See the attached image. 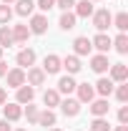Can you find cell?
Returning <instances> with one entry per match:
<instances>
[{
	"instance_id": "obj_13",
	"label": "cell",
	"mask_w": 128,
	"mask_h": 131,
	"mask_svg": "<svg viewBox=\"0 0 128 131\" xmlns=\"http://www.w3.org/2000/svg\"><path fill=\"white\" fill-rule=\"evenodd\" d=\"M96 3H91V0H80V3H75L73 5V13H75V18H91L93 15V8Z\"/></svg>"
},
{
	"instance_id": "obj_37",
	"label": "cell",
	"mask_w": 128,
	"mask_h": 131,
	"mask_svg": "<svg viewBox=\"0 0 128 131\" xmlns=\"http://www.w3.org/2000/svg\"><path fill=\"white\" fill-rule=\"evenodd\" d=\"M0 131H13V129H10V121L3 118V121H0Z\"/></svg>"
},
{
	"instance_id": "obj_39",
	"label": "cell",
	"mask_w": 128,
	"mask_h": 131,
	"mask_svg": "<svg viewBox=\"0 0 128 131\" xmlns=\"http://www.w3.org/2000/svg\"><path fill=\"white\" fill-rule=\"evenodd\" d=\"M10 3H15V0H3V5H10Z\"/></svg>"
},
{
	"instance_id": "obj_42",
	"label": "cell",
	"mask_w": 128,
	"mask_h": 131,
	"mask_svg": "<svg viewBox=\"0 0 128 131\" xmlns=\"http://www.w3.org/2000/svg\"><path fill=\"white\" fill-rule=\"evenodd\" d=\"M15 131H28V129H15Z\"/></svg>"
},
{
	"instance_id": "obj_28",
	"label": "cell",
	"mask_w": 128,
	"mask_h": 131,
	"mask_svg": "<svg viewBox=\"0 0 128 131\" xmlns=\"http://www.w3.org/2000/svg\"><path fill=\"white\" fill-rule=\"evenodd\" d=\"M113 25H116L121 33H126L128 30V13H118V15L113 18Z\"/></svg>"
},
{
	"instance_id": "obj_6",
	"label": "cell",
	"mask_w": 128,
	"mask_h": 131,
	"mask_svg": "<svg viewBox=\"0 0 128 131\" xmlns=\"http://www.w3.org/2000/svg\"><path fill=\"white\" fill-rule=\"evenodd\" d=\"M25 83L28 86H43L45 83V73H43V68H35V66H30L28 71H25Z\"/></svg>"
},
{
	"instance_id": "obj_17",
	"label": "cell",
	"mask_w": 128,
	"mask_h": 131,
	"mask_svg": "<svg viewBox=\"0 0 128 131\" xmlns=\"http://www.w3.org/2000/svg\"><path fill=\"white\" fill-rule=\"evenodd\" d=\"M93 88H96V93H98L100 98H108V96L113 93V88H116V83H113L111 78H98V83L93 86Z\"/></svg>"
},
{
	"instance_id": "obj_9",
	"label": "cell",
	"mask_w": 128,
	"mask_h": 131,
	"mask_svg": "<svg viewBox=\"0 0 128 131\" xmlns=\"http://www.w3.org/2000/svg\"><path fill=\"white\" fill-rule=\"evenodd\" d=\"M63 66H60V56H55V53H50L45 56V61H43V73L45 76H53V73H58Z\"/></svg>"
},
{
	"instance_id": "obj_29",
	"label": "cell",
	"mask_w": 128,
	"mask_h": 131,
	"mask_svg": "<svg viewBox=\"0 0 128 131\" xmlns=\"http://www.w3.org/2000/svg\"><path fill=\"white\" fill-rule=\"evenodd\" d=\"M38 114H40V111H38V106H33V103H28L25 111H23V116L28 118V124H38Z\"/></svg>"
},
{
	"instance_id": "obj_5",
	"label": "cell",
	"mask_w": 128,
	"mask_h": 131,
	"mask_svg": "<svg viewBox=\"0 0 128 131\" xmlns=\"http://www.w3.org/2000/svg\"><path fill=\"white\" fill-rule=\"evenodd\" d=\"M91 46H93L98 53H108V50L113 48V38L106 35V33H98L96 38H91Z\"/></svg>"
},
{
	"instance_id": "obj_32",
	"label": "cell",
	"mask_w": 128,
	"mask_h": 131,
	"mask_svg": "<svg viewBox=\"0 0 128 131\" xmlns=\"http://www.w3.org/2000/svg\"><path fill=\"white\" fill-rule=\"evenodd\" d=\"M75 3H78V0H55V8H60V10H73Z\"/></svg>"
},
{
	"instance_id": "obj_14",
	"label": "cell",
	"mask_w": 128,
	"mask_h": 131,
	"mask_svg": "<svg viewBox=\"0 0 128 131\" xmlns=\"http://www.w3.org/2000/svg\"><path fill=\"white\" fill-rule=\"evenodd\" d=\"M108 68H111V63H108V56H106V53H98V56L91 58V71H96V73H106Z\"/></svg>"
},
{
	"instance_id": "obj_1",
	"label": "cell",
	"mask_w": 128,
	"mask_h": 131,
	"mask_svg": "<svg viewBox=\"0 0 128 131\" xmlns=\"http://www.w3.org/2000/svg\"><path fill=\"white\" fill-rule=\"evenodd\" d=\"M91 18H93V25H96L98 33H106L113 25V15H111L108 8H98V10H93V15H91Z\"/></svg>"
},
{
	"instance_id": "obj_33",
	"label": "cell",
	"mask_w": 128,
	"mask_h": 131,
	"mask_svg": "<svg viewBox=\"0 0 128 131\" xmlns=\"http://www.w3.org/2000/svg\"><path fill=\"white\" fill-rule=\"evenodd\" d=\"M38 8H40L43 13H48V10L55 8V0H38Z\"/></svg>"
},
{
	"instance_id": "obj_8",
	"label": "cell",
	"mask_w": 128,
	"mask_h": 131,
	"mask_svg": "<svg viewBox=\"0 0 128 131\" xmlns=\"http://www.w3.org/2000/svg\"><path fill=\"white\" fill-rule=\"evenodd\" d=\"M73 56H91V50H93V46H91V38H85V35H78L75 40H73Z\"/></svg>"
},
{
	"instance_id": "obj_25",
	"label": "cell",
	"mask_w": 128,
	"mask_h": 131,
	"mask_svg": "<svg viewBox=\"0 0 128 131\" xmlns=\"http://www.w3.org/2000/svg\"><path fill=\"white\" fill-rule=\"evenodd\" d=\"M38 124H40V126H55V114H53V108L40 111V114H38Z\"/></svg>"
},
{
	"instance_id": "obj_10",
	"label": "cell",
	"mask_w": 128,
	"mask_h": 131,
	"mask_svg": "<svg viewBox=\"0 0 128 131\" xmlns=\"http://www.w3.org/2000/svg\"><path fill=\"white\" fill-rule=\"evenodd\" d=\"M18 91V96H15V103H33V98H35V88L33 86H28V83H23L20 88H15Z\"/></svg>"
},
{
	"instance_id": "obj_24",
	"label": "cell",
	"mask_w": 128,
	"mask_h": 131,
	"mask_svg": "<svg viewBox=\"0 0 128 131\" xmlns=\"http://www.w3.org/2000/svg\"><path fill=\"white\" fill-rule=\"evenodd\" d=\"M75 20H78V18H75L73 10H63V15H60V28H63V30H73V28H75Z\"/></svg>"
},
{
	"instance_id": "obj_15",
	"label": "cell",
	"mask_w": 128,
	"mask_h": 131,
	"mask_svg": "<svg viewBox=\"0 0 128 131\" xmlns=\"http://www.w3.org/2000/svg\"><path fill=\"white\" fill-rule=\"evenodd\" d=\"M3 116H5V121H18L20 116H23V108H20V103H3Z\"/></svg>"
},
{
	"instance_id": "obj_38",
	"label": "cell",
	"mask_w": 128,
	"mask_h": 131,
	"mask_svg": "<svg viewBox=\"0 0 128 131\" xmlns=\"http://www.w3.org/2000/svg\"><path fill=\"white\" fill-rule=\"evenodd\" d=\"M116 131H128V124H121V126H118Z\"/></svg>"
},
{
	"instance_id": "obj_19",
	"label": "cell",
	"mask_w": 128,
	"mask_h": 131,
	"mask_svg": "<svg viewBox=\"0 0 128 131\" xmlns=\"http://www.w3.org/2000/svg\"><path fill=\"white\" fill-rule=\"evenodd\" d=\"M75 86H78V83H75L73 76H63V78L58 81V88H55V91H58V93H65V96H70V93L75 91Z\"/></svg>"
},
{
	"instance_id": "obj_27",
	"label": "cell",
	"mask_w": 128,
	"mask_h": 131,
	"mask_svg": "<svg viewBox=\"0 0 128 131\" xmlns=\"http://www.w3.org/2000/svg\"><path fill=\"white\" fill-rule=\"evenodd\" d=\"M91 131H111V124L106 121V116H96L91 121Z\"/></svg>"
},
{
	"instance_id": "obj_26",
	"label": "cell",
	"mask_w": 128,
	"mask_h": 131,
	"mask_svg": "<svg viewBox=\"0 0 128 131\" xmlns=\"http://www.w3.org/2000/svg\"><path fill=\"white\" fill-rule=\"evenodd\" d=\"M113 48L118 50L121 56H126V53H128V35H126V33H118V38L113 40Z\"/></svg>"
},
{
	"instance_id": "obj_43",
	"label": "cell",
	"mask_w": 128,
	"mask_h": 131,
	"mask_svg": "<svg viewBox=\"0 0 128 131\" xmlns=\"http://www.w3.org/2000/svg\"><path fill=\"white\" fill-rule=\"evenodd\" d=\"M91 3H98V0H91Z\"/></svg>"
},
{
	"instance_id": "obj_35",
	"label": "cell",
	"mask_w": 128,
	"mask_h": 131,
	"mask_svg": "<svg viewBox=\"0 0 128 131\" xmlns=\"http://www.w3.org/2000/svg\"><path fill=\"white\" fill-rule=\"evenodd\" d=\"M5 73H8V63L0 61V78H5Z\"/></svg>"
},
{
	"instance_id": "obj_18",
	"label": "cell",
	"mask_w": 128,
	"mask_h": 131,
	"mask_svg": "<svg viewBox=\"0 0 128 131\" xmlns=\"http://www.w3.org/2000/svg\"><path fill=\"white\" fill-rule=\"evenodd\" d=\"M88 106H91V114H93V116H108V111H111V106H108V98L91 101Z\"/></svg>"
},
{
	"instance_id": "obj_2",
	"label": "cell",
	"mask_w": 128,
	"mask_h": 131,
	"mask_svg": "<svg viewBox=\"0 0 128 131\" xmlns=\"http://www.w3.org/2000/svg\"><path fill=\"white\" fill-rule=\"evenodd\" d=\"M58 106H60V111H63L65 118H73V116L80 114V101L78 98H63Z\"/></svg>"
},
{
	"instance_id": "obj_31",
	"label": "cell",
	"mask_w": 128,
	"mask_h": 131,
	"mask_svg": "<svg viewBox=\"0 0 128 131\" xmlns=\"http://www.w3.org/2000/svg\"><path fill=\"white\" fill-rule=\"evenodd\" d=\"M113 91H116V98H118L121 103H126V101H128V83H121V86L113 88Z\"/></svg>"
},
{
	"instance_id": "obj_7",
	"label": "cell",
	"mask_w": 128,
	"mask_h": 131,
	"mask_svg": "<svg viewBox=\"0 0 128 131\" xmlns=\"http://www.w3.org/2000/svg\"><path fill=\"white\" fill-rule=\"evenodd\" d=\"M30 33H35V35H43V33L48 30V18H45V13H38V15H30Z\"/></svg>"
},
{
	"instance_id": "obj_16",
	"label": "cell",
	"mask_w": 128,
	"mask_h": 131,
	"mask_svg": "<svg viewBox=\"0 0 128 131\" xmlns=\"http://www.w3.org/2000/svg\"><path fill=\"white\" fill-rule=\"evenodd\" d=\"M60 66H63L65 71H68V76H75L80 68H83V66H80V58H78V56H65V58H60Z\"/></svg>"
},
{
	"instance_id": "obj_20",
	"label": "cell",
	"mask_w": 128,
	"mask_h": 131,
	"mask_svg": "<svg viewBox=\"0 0 128 131\" xmlns=\"http://www.w3.org/2000/svg\"><path fill=\"white\" fill-rule=\"evenodd\" d=\"M33 33L28 25H13V40L15 43H28V38H30Z\"/></svg>"
},
{
	"instance_id": "obj_40",
	"label": "cell",
	"mask_w": 128,
	"mask_h": 131,
	"mask_svg": "<svg viewBox=\"0 0 128 131\" xmlns=\"http://www.w3.org/2000/svg\"><path fill=\"white\" fill-rule=\"evenodd\" d=\"M50 131H63V129H55V126H53V129H50Z\"/></svg>"
},
{
	"instance_id": "obj_23",
	"label": "cell",
	"mask_w": 128,
	"mask_h": 131,
	"mask_svg": "<svg viewBox=\"0 0 128 131\" xmlns=\"http://www.w3.org/2000/svg\"><path fill=\"white\" fill-rule=\"evenodd\" d=\"M18 5H15V13L18 15H33V10H35V3H33V0H15Z\"/></svg>"
},
{
	"instance_id": "obj_34",
	"label": "cell",
	"mask_w": 128,
	"mask_h": 131,
	"mask_svg": "<svg viewBox=\"0 0 128 131\" xmlns=\"http://www.w3.org/2000/svg\"><path fill=\"white\" fill-rule=\"evenodd\" d=\"M118 121L121 124H128V106H121L118 108Z\"/></svg>"
},
{
	"instance_id": "obj_3",
	"label": "cell",
	"mask_w": 128,
	"mask_h": 131,
	"mask_svg": "<svg viewBox=\"0 0 128 131\" xmlns=\"http://www.w3.org/2000/svg\"><path fill=\"white\" fill-rule=\"evenodd\" d=\"M108 71H111V76H108V78H111L113 83H126V81H128V66H126V63H111Z\"/></svg>"
},
{
	"instance_id": "obj_4",
	"label": "cell",
	"mask_w": 128,
	"mask_h": 131,
	"mask_svg": "<svg viewBox=\"0 0 128 131\" xmlns=\"http://www.w3.org/2000/svg\"><path fill=\"white\" fill-rule=\"evenodd\" d=\"M5 81H8V88H20L25 83V68H13L5 73Z\"/></svg>"
},
{
	"instance_id": "obj_41",
	"label": "cell",
	"mask_w": 128,
	"mask_h": 131,
	"mask_svg": "<svg viewBox=\"0 0 128 131\" xmlns=\"http://www.w3.org/2000/svg\"><path fill=\"white\" fill-rule=\"evenodd\" d=\"M0 61H3V48H0Z\"/></svg>"
},
{
	"instance_id": "obj_30",
	"label": "cell",
	"mask_w": 128,
	"mask_h": 131,
	"mask_svg": "<svg viewBox=\"0 0 128 131\" xmlns=\"http://www.w3.org/2000/svg\"><path fill=\"white\" fill-rule=\"evenodd\" d=\"M13 18V8L10 5H0V25H8Z\"/></svg>"
},
{
	"instance_id": "obj_21",
	"label": "cell",
	"mask_w": 128,
	"mask_h": 131,
	"mask_svg": "<svg viewBox=\"0 0 128 131\" xmlns=\"http://www.w3.org/2000/svg\"><path fill=\"white\" fill-rule=\"evenodd\" d=\"M15 40H13V28L10 25H0V48H10Z\"/></svg>"
},
{
	"instance_id": "obj_11",
	"label": "cell",
	"mask_w": 128,
	"mask_h": 131,
	"mask_svg": "<svg viewBox=\"0 0 128 131\" xmlns=\"http://www.w3.org/2000/svg\"><path fill=\"white\" fill-rule=\"evenodd\" d=\"M15 63H18V68H30V66L35 63V50L33 48H23L15 56Z\"/></svg>"
},
{
	"instance_id": "obj_12",
	"label": "cell",
	"mask_w": 128,
	"mask_h": 131,
	"mask_svg": "<svg viewBox=\"0 0 128 131\" xmlns=\"http://www.w3.org/2000/svg\"><path fill=\"white\" fill-rule=\"evenodd\" d=\"M75 91H78V101L80 103H91V101L96 98V88H93L91 83H78Z\"/></svg>"
},
{
	"instance_id": "obj_22",
	"label": "cell",
	"mask_w": 128,
	"mask_h": 131,
	"mask_svg": "<svg viewBox=\"0 0 128 131\" xmlns=\"http://www.w3.org/2000/svg\"><path fill=\"white\" fill-rule=\"evenodd\" d=\"M43 103H45V108H55V106L60 103V93H58L55 88H48V91L43 93Z\"/></svg>"
},
{
	"instance_id": "obj_36",
	"label": "cell",
	"mask_w": 128,
	"mask_h": 131,
	"mask_svg": "<svg viewBox=\"0 0 128 131\" xmlns=\"http://www.w3.org/2000/svg\"><path fill=\"white\" fill-rule=\"evenodd\" d=\"M5 101H8V91H5V88H3V86H0V106H3V103H5Z\"/></svg>"
}]
</instances>
